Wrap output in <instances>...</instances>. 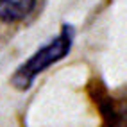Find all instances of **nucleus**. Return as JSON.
I'll return each mask as SVG.
<instances>
[{"label":"nucleus","instance_id":"obj_1","mask_svg":"<svg viewBox=\"0 0 127 127\" xmlns=\"http://www.w3.org/2000/svg\"><path fill=\"white\" fill-rule=\"evenodd\" d=\"M73 41H75V29L72 25L64 23L61 27V31L52 39L47 41L43 47H39L27 61H23L16 68V72L11 77V84L18 91L29 90L39 73H43L47 68L59 63L61 59H64L70 54Z\"/></svg>","mask_w":127,"mask_h":127},{"label":"nucleus","instance_id":"obj_2","mask_svg":"<svg viewBox=\"0 0 127 127\" xmlns=\"http://www.w3.org/2000/svg\"><path fill=\"white\" fill-rule=\"evenodd\" d=\"M36 0H0V20L5 23L20 22L34 9Z\"/></svg>","mask_w":127,"mask_h":127}]
</instances>
